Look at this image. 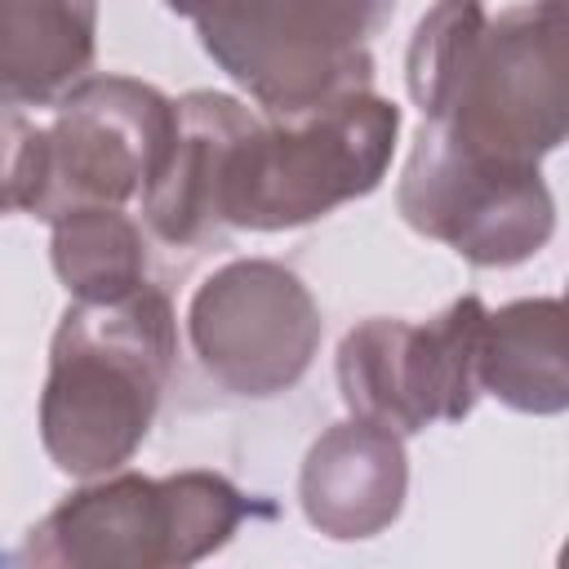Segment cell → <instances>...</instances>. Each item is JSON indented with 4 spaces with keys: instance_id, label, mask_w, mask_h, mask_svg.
Instances as JSON below:
<instances>
[{
    "instance_id": "obj_1",
    "label": "cell",
    "mask_w": 569,
    "mask_h": 569,
    "mask_svg": "<svg viewBox=\"0 0 569 569\" xmlns=\"http://www.w3.org/2000/svg\"><path fill=\"white\" fill-rule=\"evenodd\" d=\"M409 98L453 142L538 164L569 138V22L542 0L485 13V0H436L405 53Z\"/></svg>"
},
{
    "instance_id": "obj_2",
    "label": "cell",
    "mask_w": 569,
    "mask_h": 569,
    "mask_svg": "<svg viewBox=\"0 0 569 569\" xmlns=\"http://www.w3.org/2000/svg\"><path fill=\"white\" fill-rule=\"evenodd\" d=\"M178 360V320L164 289L120 302H71L49 342L40 445L67 476L124 467L147 440Z\"/></svg>"
},
{
    "instance_id": "obj_3",
    "label": "cell",
    "mask_w": 569,
    "mask_h": 569,
    "mask_svg": "<svg viewBox=\"0 0 569 569\" xmlns=\"http://www.w3.org/2000/svg\"><path fill=\"white\" fill-rule=\"evenodd\" d=\"M178 133V102L133 76H84L49 124L4 107V209L58 222L84 204H124L151 187Z\"/></svg>"
},
{
    "instance_id": "obj_4",
    "label": "cell",
    "mask_w": 569,
    "mask_h": 569,
    "mask_svg": "<svg viewBox=\"0 0 569 569\" xmlns=\"http://www.w3.org/2000/svg\"><path fill=\"white\" fill-rule=\"evenodd\" d=\"M400 107L356 89L302 111H262L222 169V222L289 231L369 196L396 151Z\"/></svg>"
},
{
    "instance_id": "obj_5",
    "label": "cell",
    "mask_w": 569,
    "mask_h": 569,
    "mask_svg": "<svg viewBox=\"0 0 569 569\" xmlns=\"http://www.w3.org/2000/svg\"><path fill=\"white\" fill-rule=\"evenodd\" d=\"M253 502L218 471L164 480L120 471L67 493L22 542L27 565L71 569H160L196 565L231 542Z\"/></svg>"
},
{
    "instance_id": "obj_6",
    "label": "cell",
    "mask_w": 569,
    "mask_h": 569,
    "mask_svg": "<svg viewBox=\"0 0 569 569\" xmlns=\"http://www.w3.org/2000/svg\"><path fill=\"white\" fill-rule=\"evenodd\" d=\"M396 0H196L204 53L262 107L302 111L373 84L369 40Z\"/></svg>"
},
{
    "instance_id": "obj_7",
    "label": "cell",
    "mask_w": 569,
    "mask_h": 569,
    "mask_svg": "<svg viewBox=\"0 0 569 569\" xmlns=\"http://www.w3.org/2000/svg\"><path fill=\"white\" fill-rule=\"evenodd\" d=\"M489 307L462 293L431 320L369 316L338 342V391L347 413L382 422L400 436L431 422H462L480 387V342Z\"/></svg>"
},
{
    "instance_id": "obj_8",
    "label": "cell",
    "mask_w": 569,
    "mask_h": 569,
    "mask_svg": "<svg viewBox=\"0 0 569 569\" xmlns=\"http://www.w3.org/2000/svg\"><path fill=\"white\" fill-rule=\"evenodd\" d=\"M396 204L418 236L476 267L529 262L556 231V200L538 164L480 156L431 120L409 147Z\"/></svg>"
},
{
    "instance_id": "obj_9",
    "label": "cell",
    "mask_w": 569,
    "mask_h": 569,
    "mask_svg": "<svg viewBox=\"0 0 569 569\" xmlns=\"http://www.w3.org/2000/svg\"><path fill=\"white\" fill-rule=\"evenodd\" d=\"M320 307L271 258H236L200 280L187 302V342L200 369L236 396L289 391L320 347Z\"/></svg>"
},
{
    "instance_id": "obj_10",
    "label": "cell",
    "mask_w": 569,
    "mask_h": 569,
    "mask_svg": "<svg viewBox=\"0 0 569 569\" xmlns=\"http://www.w3.org/2000/svg\"><path fill=\"white\" fill-rule=\"evenodd\" d=\"M405 489H409V458L400 431L356 413L333 422L307 449L298 476L302 511L325 538L382 533L400 516Z\"/></svg>"
},
{
    "instance_id": "obj_11",
    "label": "cell",
    "mask_w": 569,
    "mask_h": 569,
    "mask_svg": "<svg viewBox=\"0 0 569 569\" xmlns=\"http://www.w3.org/2000/svg\"><path fill=\"white\" fill-rule=\"evenodd\" d=\"M258 124V111L231 93L191 89L178 98L169 160L142 191L147 227L169 244H200L222 227V169L231 147Z\"/></svg>"
},
{
    "instance_id": "obj_12",
    "label": "cell",
    "mask_w": 569,
    "mask_h": 569,
    "mask_svg": "<svg viewBox=\"0 0 569 569\" xmlns=\"http://www.w3.org/2000/svg\"><path fill=\"white\" fill-rule=\"evenodd\" d=\"M480 387L516 413L569 409V293L520 298L489 311Z\"/></svg>"
},
{
    "instance_id": "obj_13",
    "label": "cell",
    "mask_w": 569,
    "mask_h": 569,
    "mask_svg": "<svg viewBox=\"0 0 569 569\" xmlns=\"http://www.w3.org/2000/svg\"><path fill=\"white\" fill-rule=\"evenodd\" d=\"M98 0H0L4 107H53L93 62Z\"/></svg>"
},
{
    "instance_id": "obj_14",
    "label": "cell",
    "mask_w": 569,
    "mask_h": 569,
    "mask_svg": "<svg viewBox=\"0 0 569 569\" xmlns=\"http://www.w3.org/2000/svg\"><path fill=\"white\" fill-rule=\"evenodd\" d=\"M53 271L76 302H120L147 284V244L120 204H84L53 222Z\"/></svg>"
},
{
    "instance_id": "obj_15",
    "label": "cell",
    "mask_w": 569,
    "mask_h": 569,
    "mask_svg": "<svg viewBox=\"0 0 569 569\" xmlns=\"http://www.w3.org/2000/svg\"><path fill=\"white\" fill-rule=\"evenodd\" d=\"M169 13H178V18H191L196 13V0H160Z\"/></svg>"
},
{
    "instance_id": "obj_16",
    "label": "cell",
    "mask_w": 569,
    "mask_h": 569,
    "mask_svg": "<svg viewBox=\"0 0 569 569\" xmlns=\"http://www.w3.org/2000/svg\"><path fill=\"white\" fill-rule=\"evenodd\" d=\"M542 4H547V9H551V13H560V18H565V22H569V0H542Z\"/></svg>"
},
{
    "instance_id": "obj_17",
    "label": "cell",
    "mask_w": 569,
    "mask_h": 569,
    "mask_svg": "<svg viewBox=\"0 0 569 569\" xmlns=\"http://www.w3.org/2000/svg\"><path fill=\"white\" fill-rule=\"evenodd\" d=\"M565 293H569V289H565Z\"/></svg>"
}]
</instances>
